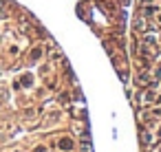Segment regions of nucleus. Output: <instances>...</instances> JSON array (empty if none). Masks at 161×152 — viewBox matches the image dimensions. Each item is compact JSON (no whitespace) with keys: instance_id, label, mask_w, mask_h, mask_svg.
I'll return each mask as SVG.
<instances>
[{"instance_id":"nucleus-1","label":"nucleus","mask_w":161,"mask_h":152,"mask_svg":"<svg viewBox=\"0 0 161 152\" xmlns=\"http://www.w3.org/2000/svg\"><path fill=\"white\" fill-rule=\"evenodd\" d=\"M60 146H62L64 150H68V148H71L73 143H71V141H68V139H62V143H60Z\"/></svg>"}]
</instances>
